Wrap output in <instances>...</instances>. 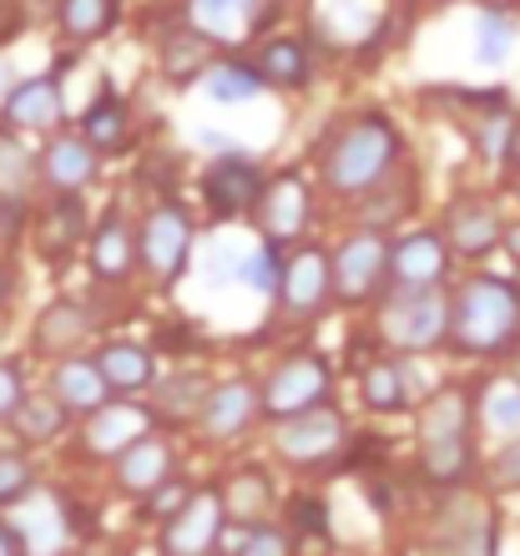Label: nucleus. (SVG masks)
Instances as JSON below:
<instances>
[{"mask_svg": "<svg viewBox=\"0 0 520 556\" xmlns=\"http://www.w3.org/2000/svg\"><path fill=\"white\" fill-rule=\"evenodd\" d=\"M147 430H152V415L142 405H102L91 410L87 445L97 455H127L137 440H147Z\"/></svg>", "mask_w": 520, "mask_h": 556, "instance_id": "16", "label": "nucleus"}, {"mask_svg": "<svg viewBox=\"0 0 520 556\" xmlns=\"http://www.w3.org/2000/svg\"><path fill=\"white\" fill-rule=\"evenodd\" d=\"M0 299H5V278H0Z\"/></svg>", "mask_w": 520, "mask_h": 556, "instance_id": "46", "label": "nucleus"}, {"mask_svg": "<svg viewBox=\"0 0 520 556\" xmlns=\"http://www.w3.org/2000/svg\"><path fill=\"white\" fill-rule=\"evenodd\" d=\"M238 278H243L248 289H258V293H278L283 289V264H278V253L274 243H263V249H253L238 264Z\"/></svg>", "mask_w": 520, "mask_h": 556, "instance_id": "33", "label": "nucleus"}, {"mask_svg": "<svg viewBox=\"0 0 520 556\" xmlns=\"http://www.w3.org/2000/svg\"><path fill=\"white\" fill-rule=\"evenodd\" d=\"M243 556H289V536H283V531H274V527H253V531H248Z\"/></svg>", "mask_w": 520, "mask_h": 556, "instance_id": "39", "label": "nucleus"}, {"mask_svg": "<svg viewBox=\"0 0 520 556\" xmlns=\"http://www.w3.org/2000/svg\"><path fill=\"white\" fill-rule=\"evenodd\" d=\"M167 466H173L167 445L147 435V440H137L127 455H116V481L127 485V491L152 496V491H162V481H167Z\"/></svg>", "mask_w": 520, "mask_h": 556, "instance_id": "23", "label": "nucleus"}, {"mask_svg": "<svg viewBox=\"0 0 520 556\" xmlns=\"http://www.w3.org/2000/svg\"><path fill=\"white\" fill-rule=\"evenodd\" d=\"M223 521H228V506H223V496H213V491H198V496H192L188 506H182V511L167 521V536H162V546H167V556H213Z\"/></svg>", "mask_w": 520, "mask_h": 556, "instance_id": "10", "label": "nucleus"}, {"mask_svg": "<svg viewBox=\"0 0 520 556\" xmlns=\"http://www.w3.org/2000/svg\"><path fill=\"white\" fill-rule=\"evenodd\" d=\"M258 223H263V233H268V243L299 238L304 233V223H308V188L299 182V177H278L274 188L263 192Z\"/></svg>", "mask_w": 520, "mask_h": 556, "instance_id": "17", "label": "nucleus"}, {"mask_svg": "<svg viewBox=\"0 0 520 556\" xmlns=\"http://www.w3.org/2000/svg\"><path fill=\"white\" fill-rule=\"evenodd\" d=\"M0 556H21V542H15V531L0 527Z\"/></svg>", "mask_w": 520, "mask_h": 556, "instance_id": "43", "label": "nucleus"}, {"mask_svg": "<svg viewBox=\"0 0 520 556\" xmlns=\"http://www.w3.org/2000/svg\"><path fill=\"white\" fill-rule=\"evenodd\" d=\"M516 198H520V182H516Z\"/></svg>", "mask_w": 520, "mask_h": 556, "instance_id": "47", "label": "nucleus"}, {"mask_svg": "<svg viewBox=\"0 0 520 556\" xmlns=\"http://www.w3.org/2000/svg\"><path fill=\"white\" fill-rule=\"evenodd\" d=\"M434 556H495V516L485 511V501L460 496L440 511Z\"/></svg>", "mask_w": 520, "mask_h": 556, "instance_id": "9", "label": "nucleus"}, {"mask_svg": "<svg viewBox=\"0 0 520 556\" xmlns=\"http://www.w3.org/2000/svg\"><path fill=\"white\" fill-rule=\"evenodd\" d=\"M263 173L258 162L248 157V152H228V157H217L203 177V198L213 207V218H238V213H253L263 203Z\"/></svg>", "mask_w": 520, "mask_h": 556, "instance_id": "6", "label": "nucleus"}, {"mask_svg": "<svg viewBox=\"0 0 520 556\" xmlns=\"http://www.w3.org/2000/svg\"><path fill=\"white\" fill-rule=\"evenodd\" d=\"M293 521L318 536V531H324V506H318V501H293Z\"/></svg>", "mask_w": 520, "mask_h": 556, "instance_id": "42", "label": "nucleus"}, {"mask_svg": "<svg viewBox=\"0 0 520 556\" xmlns=\"http://www.w3.org/2000/svg\"><path fill=\"white\" fill-rule=\"evenodd\" d=\"M97 369L106 375L112 390H142V384H152V354L142 344H102L97 350Z\"/></svg>", "mask_w": 520, "mask_h": 556, "instance_id": "24", "label": "nucleus"}, {"mask_svg": "<svg viewBox=\"0 0 520 556\" xmlns=\"http://www.w3.org/2000/svg\"><path fill=\"white\" fill-rule=\"evenodd\" d=\"M207 76V91H213V102H228V106H238V102H253L268 81H263V72L258 66H248V61H223V66H213V72H203Z\"/></svg>", "mask_w": 520, "mask_h": 556, "instance_id": "26", "label": "nucleus"}, {"mask_svg": "<svg viewBox=\"0 0 520 556\" xmlns=\"http://www.w3.org/2000/svg\"><path fill=\"white\" fill-rule=\"evenodd\" d=\"M137 243H142V264L157 274V283H173V278H182V268H188V253H192V223L182 207L162 203L147 213L142 233H137Z\"/></svg>", "mask_w": 520, "mask_h": 556, "instance_id": "5", "label": "nucleus"}, {"mask_svg": "<svg viewBox=\"0 0 520 556\" xmlns=\"http://www.w3.org/2000/svg\"><path fill=\"white\" fill-rule=\"evenodd\" d=\"M516 46V26L506 15H480V41H475V61L480 66H500Z\"/></svg>", "mask_w": 520, "mask_h": 556, "instance_id": "32", "label": "nucleus"}, {"mask_svg": "<svg viewBox=\"0 0 520 556\" xmlns=\"http://www.w3.org/2000/svg\"><path fill=\"white\" fill-rule=\"evenodd\" d=\"M278 455H289V460H299V466H318V460H329L339 445H344V420L333 410H304L293 415V420L278 425Z\"/></svg>", "mask_w": 520, "mask_h": 556, "instance_id": "11", "label": "nucleus"}, {"mask_svg": "<svg viewBox=\"0 0 520 556\" xmlns=\"http://www.w3.org/2000/svg\"><path fill=\"white\" fill-rule=\"evenodd\" d=\"M137 253H142V243H131V228L122 223V213H106L91 233V268L102 278H127Z\"/></svg>", "mask_w": 520, "mask_h": 556, "instance_id": "21", "label": "nucleus"}, {"mask_svg": "<svg viewBox=\"0 0 520 556\" xmlns=\"http://www.w3.org/2000/svg\"><path fill=\"white\" fill-rule=\"evenodd\" d=\"M5 117H11L15 127H51V122H61L56 76H30V81L11 87V97H5Z\"/></svg>", "mask_w": 520, "mask_h": 556, "instance_id": "19", "label": "nucleus"}, {"mask_svg": "<svg viewBox=\"0 0 520 556\" xmlns=\"http://www.w3.org/2000/svg\"><path fill=\"white\" fill-rule=\"evenodd\" d=\"M258 72L268 87H304L308 81V51L304 41H293V36H278V41L263 46L258 56Z\"/></svg>", "mask_w": 520, "mask_h": 556, "instance_id": "25", "label": "nucleus"}, {"mask_svg": "<svg viewBox=\"0 0 520 556\" xmlns=\"http://www.w3.org/2000/svg\"><path fill=\"white\" fill-rule=\"evenodd\" d=\"M87 314H81V308L76 304H51L41 314V329H36V344H41V350H51V354H66L72 350V344H81V339H87Z\"/></svg>", "mask_w": 520, "mask_h": 556, "instance_id": "28", "label": "nucleus"}, {"mask_svg": "<svg viewBox=\"0 0 520 556\" xmlns=\"http://www.w3.org/2000/svg\"><path fill=\"white\" fill-rule=\"evenodd\" d=\"M324 395H329V365H324L318 354H299V359H289V365L268 380L263 405H268V415H278V420H293V415H304V410H318Z\"/></svg>", "mask_w": 520, "mask_h": 556, "instance_id": "8", "label": "nucleus"}, {"mask_svg": "<svg viewBox=\"0 0 520 556\" xmlns=\"http://www.w3.org/2000/svg\"><path fill=\"white\" fill-rule=\"evenodd\" d=\"M15 425H21L26 440H51L61 425H66V405H61V400H26V405L15 410Z\"/></svg>", "mask_w": 520, "mask_h": 556, "instance_id": "31", "label": "nucleus"}, {"mask_svg": "<svg viewBox=\"0 0 520 556\" xmlns=\"http://www.w3.org/2000/svg\"><path fill=\"white\" fill-rule=\"evenodd\" d=\"M207 380L203 375H177V380L162 384V410L173 415V420H182V415H192L198 405H207Z\"/></svg>", "mask_w": 520, "mask_h": 556, "instance_id": "34", "label": "nucleus"}, {"mask_svg": "<svg viewBox=\"0 0 520 556\" xmlns=\"http://www.w3.org/2000/svg\"><path fill=\"white\" fill-rule=\"evenodd\" d=\"M445 274V243L440 233H409L390 253V278L399 289H440Z\"/></svg>", "mask_w": 520, "mask_h": 556, "instance_id": "14", "label": "nucleus"}, {"mask_svg": "<svg viewBox=\"0 0 520 556\" xmlns=\"http://www.w3.org/2000/svg\"><path fill=\"white\" fill-rule=\"evenodd\" d=\"M30 491V466L21 455L0 451V501H21Z\"/></svg>", "mask_w": 520, "mask_h": 556, "instance_id": "38", "label": "nucleus"}, {"mask_svg": "<svg viewBox=\"0 0 520 556\" xmlns=\"http://www.w3.org/2000/svg\"><path fill=\"white\" fill-rule=\"evenodd\" d=\"M263 501H268V481H263L258 470H243V476L232 481V491L223 496V506H228V516H258Z\"/></svg>", "mask_w": 520, "mask_h": 556, "instance_id": "37", "label": "nucleus"}, {"mask_svg": "<svg viewBox=\"0 0 520 556\" xmlns=\"http://www.w3.org/2000/svg\"><path fill=\"white\" fill-rule=\"evenodd\" d=\"M112 384L97 369V359H61L56 365V400L66 410H102Z\"/></svg>", "mask_w": 520, "mask_h": 556, "instance_id": "20", "label": "nucleus"}, {"mask_svg": "<svg viewBox=\"0 0 520 556\" xmlns=\"http://www.w3.org/2000/svg\"><path fill=\"white\" fill-rule=\"evenodd\" d=\"M506 162H516V167H520V122H516V132H510V157Z\"/></svg>", "mask_w": 520, "mask_h": 556, "instance_id": "45", "label": "nucleus"}, {"mask_svg": "<svg viewBox=\"0 0 520 556\" xmlns=\"http://www.w3.org/2000/svg\"><path fill=\"white\" fill-rule=\"evenodd\" d=\"M26 405V390H21V375L11 365H0V420H15V410Z\"/></svg>", "mask_w": 520, "mask_h": 556, "instance_id": "40", "label": "nucleus"}, {"mask_svg": "<svg viewBox=\"0 0 520 556\" xmlns=\"http://www.w3.org/2000/svg\"><path fill=\"white\" fill-rule=\"evenodd\" d=\"M364 395H369L375 410H399V405H405V380H399V369L394 365H369V375H364Z\"/></svg>", "mask_w": 520, "mask_h": 556, "instance_id": "35", "label": "nucleus"}, {"mask_svg": "<svg viewBox=\"0 0 520 556\" xmlns=\"http://www.w3.org/2000/svg\"><path fill=\"white\" fill-rule=\"evenodd\" d=\"M329 289H333V268H329V258H324V249H299L289 264H283V289H278V304H283V314H289V319H308V314H318V308H324Z\"/></svg>", "mask_w": 520, "mask_h": 556, "instance_id": "12", "label": "nucleus"}, {"mask_svg": "<svg viewBox=\"0 0 520 556\" xmlns=\"http://www.w3.org/2000/svg\"><path fill=\"white\" fill-rule=\"evenodd\" d=\"M30 188V157L26 147L11 142V137H0V192L5 198H21Z\"/></svg>", "mask_w": 520, "mask_h": 556, "instance_id": "36", "label": "nucleus"}, {"mask_svg": "<svg viewBox=\"0 0 520 556\" xmlns=\"http://www.w3.org/2000/svg\"><path fill=\"white\" fill-rule=\"evenodd\" d=\"M445 238H449V249L465 253V258H485L495 243H506V228L495 218V207L465 198V203H455L445 213Z\"/></svg>", "mask_w": 520, "mask_h": 556, "instance_id": "15", "label": "nucleus"}, {"mask_svg": "<svg viewBox=\"0 0 520 556\" xmlns=\"http://www.w3.org/2000/svg\"><path fill=\"white\" fill-rule=\"evenodd\" d=\"M81 137H87L97 152H112V147L127 142V112L116 97H102V102L87 106V117H81Z\"/></svg>", "mask_w": 520, "mask_h": 556, "instance_id": "29", "label": "nucleus"}, {"mask_svg": "<svg viewBox=\"0 0 520 556\" xmlns=\"http://www.w3.org/2000/svg\"><path fill=\"white\" fill-rule=\"evenodd\" d=\"M520 334V283L495 274L470 278L449 304V344L460 354H495Z\"/></svg>", "mask_w": 520, "mask_h": 556, "instance_id": "2", "label": "nucleus"}, {"mask_svg": "<svg viewBox=\"0 0 520 556\" xmlns=\"http://www.w3.org/2000/svg\"><path fill=\"white\" fill-rule=\"evenodd\" d=\"M390 253L394 249L379 233H354L344 249L333 253V293L344 304H364L390 274Z\"/></svg>", "mask_w": 520, "mask_h": 556, "instance_id": "7", "label": "nucleus"}, {"mask_svg": "<svg viewBox=\"0 0 520 556\" xmlns=\"http://www.w3.org/2000/svg\"><path fill=\"white\" fill-rule=\"evenodd\" d=\"M495 485H500V491H516L520 485V435L506 440V451L495 455Z\"/></svg>", "mask_w": 520, "mask_h": 556, "instance_id": "41", "label": "nucleus"}, {"mask_svg": "<svg viewBox=\"0 0 520 556\" xmlns=\"http://www.w3.org/2000/svg\"><path fill=\"white\" fill-rule=\"evenodd\" d=\"M419 440H424V451H419V466L430 476L434 485H455L470 466V410H465V395L460 390H445V395H434L419 415Z\"/></svg>", "mask_w": 520, "mask_h": 556, "instance_id": "3", "label": "nucleus"}, {"mask_svg": "<svg viewBox=\"0 0 520 556\" xmlns=\"http://www.w3.org/2000/svg\"><path fill=\"white\" fill-rule=\"evenodd\" d=\"M506 249H510V258L520 264V228H506Z\"/></svg>", "mask_w": 520, "mask_h": 556, "instance_id": "44", "label": "nucleus"}, {"mask_svg": "<svg viewBox=\"0 0 520 556\" xmlns=\"http://www.w3.org/2000/svg\"><path fill=\"white\" fill-rule=\"evenodd\" d=\"M485 425L506 440L520 435V380H500L485 390Z\"/></svg>", "mask_w": 520, "mask_h": 556, "instance_id": "30", "label": "nucleus"}, {"mask_svg": "<svg viewBox=\"0 0 520 556\" xmlns=\"http://www.w3.org/2000/svg\"><path fill=\"white\" fill-rule=\"evenodd\" d=\"M188 11H192L198 36H207L217 46H238L253 36V26L268 11V0H192Z\"/></svg>", "mask_w": 520, "mask_h": 556, "instance_id": "13", "label": "nucleus"}, {"mask_svg": "<svg viewBox=\"0 0 520 556\" xmlns=\"http://www.w3.org/2000/svg\"><path fill=\"white\" fill-rule=\"evenodd\" d=\"M379 329L399 350H430V344L449 339V304L440 299V289H399Z\"/></svg>", "mask_w": 520, "mask_h": 556, "instance_id": "4", "label": "nucleus"}, {"mask_svg": "<svg viewBox=\"0 0 520 556\" xmlns=\"http://www.w3.org/2000/svg\"><path fill=\"white\" fill-rule=\"evenodd\" d=\"M116 26V0H61V30L72 41H97Z\"/></svg>", "mask_w": 520, "mask_h": 556, "instance_id": "27", "label": "nucleus"}, {"mask_svg": "<svg viewBox=\"0 0 520 556\" xmlns=\"http://www.w3.org/2000/svg\"><path fill=\"white\" fill-rule=\"evenodd\" d=\"M394 157H399V132L390 127L384 112H364V117L344 122L333 142L324 147V182L339 198H359V192L379 188L390 177Z\"/></svg>", "mask_w": 520, "mask_h": 556, "instance_id": "1", "label": "nucleus"}, {"mask_svg": "<svg viewBox=\"0 0 520 556\" xmlns=\"http://www.w3.org/2000/svg\"><path fill=\"white\" fill-rule=\"evenodd\" d=\"M253 410H258V395H253V384L228 380V384H217L213 395H207V405H203V430H207V435H238V430L253 420Z\"/></svg>", "mask_w": 520, "mask_h": 556, "instance_id": "22", "label": "nucleus"}, {"mask_svg": "<svg viewBox=\"0 0 520 556\" xmlns=\"http://www.w3.org/2000/svg\"><path fill=\"white\" fill-rule=\"evenodd\" d=\"M41 173H46V182L61 192L87 188L91 177H97V147H91L87 137H56V142L41 152Z\"/></svg>", "mask_w": 520, "mask_h": 556, "instance_id": "18", "label": "nucleus"}]
</instances>
